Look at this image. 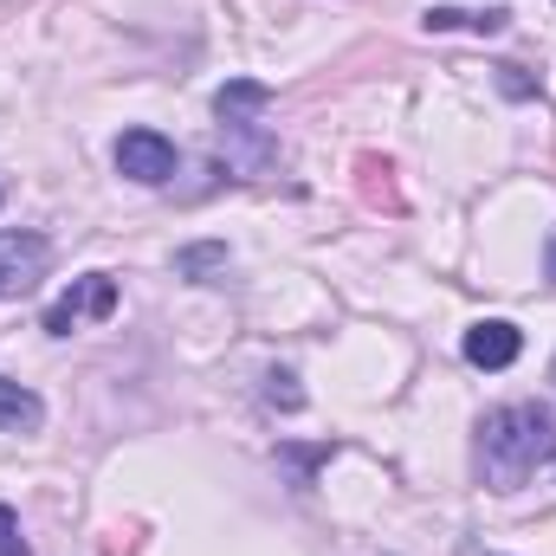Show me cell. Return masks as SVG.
<instances>
[{
  "instance_id": "obj_14",
  "label": "cell",
  "mask_w": 556,
  "mask_h": 556,
  "mask_svg": "<svg viewBox=\"0 0 556 556\" xmlns=\"http://www.w3.org/2000/svg\"><path fill=\"white\" fill-rule=\"evenodd\" d=\"M551 382H556V363H551Z\"/></svg>"
},
{
  "instance_id": "obj_8",
  "label": "cell",
  "mask_w": 556,
  "mask_h": 556,
  "mask_svg": "<svg viewBox=\"0 0 556 556\" xmlns=\"http://www.w3.org/2000/svg\"><path fill=\"white\" fill-rule=\"evenodd\" d=\"M46 420V402L33 395V389H20V382H7L0 376V427H13V433H33Z\"/></svg>"
},
{
  "instance_id": "obj_11",
  "label": "cell",
  "mask_w": 556,
  "mask_h": 556,
  "mask_svg": "<svg viewBox=\"0 0 556 556\" xmlns=\"http://www.w3.org/2000/svg\"><path fill=\"white\" fill-rule=\"evenodd\" d=\"M0 556H33L26 551V538H20V518H13L7 505H0Z\"/></svg>"
},
{
  "instance_id": "obj_9",
  "label": "cell",
  "mask_w": 556,
  "mask_h": 556,
  "mask_svg": "<svg viewBox=\"0 0 556 556\" xmlns=\"http://www.w3.org/2000/svg\"><path fill=\"white\" fill-rule=\"evenodd\" d=\"M266 402L285 408V415H298V408H304V389H298V376H291V369H273V376H266Z\"/></svg>"
},
{
  "instance_id": "obj_10",
  "label": "cell",
  "mask_w": 556,
  "mask_h": 556,
  "mask_svg": "<svg viewBox=\"0 0 556 556\" xmlns=\"http://www.w3.org/2000/svg\"><path fill=\"white\" fill-rule=\"evenodd\" d=\"M175 266H181L188 278H201V273H214V266H227V247H188Z\"/></svg>"
},
{
  "instance_id": "obj_2",
  "label": "cell",
  "mask_w": 556,
  "mask_h": 556,
  "mask_svg": "<svg viewBox=\"0 0 556 556\" xmlns=\"http://www.w3.org/2000/svg\"><path fill=\"white\" fill-rule=\"evenodd\" d=\"M214 111H220V130L227 137H240L253 149V168H266V111H273V91L266 85H253V78H233V85H220V98H214Z\"/></svg>"
},
{
  "instance_id": "obj_4",
  "label": "cell",
  "mask_w": 556,
  "mask_h": 556,
  "mask_svg": "<svg viewBox=\"0 0 556 556\" xmlns=\"http://www.w3.org/2000/svg\"><path fill=\"white\" fill-rule=\"evenodd\" d=\"M117 175L137 181V188H162L175 175V142L162 130H124L117 137Z\"/></svg>"
},
{
  "instance_id": "obj_13",
  "label": "cell",
  "mask_w": 556,
  "mask_h": 556,
  "mask_svg": "<svg viewBox=\"0 0 556 556\" xmlns=\"http://www.w3.org/2000/svg\"><path fill=\"white\" fill-rule=\"evenodd\" d=\"M544 273L556 278V233H551V247H544Z\"/></svg>"
},
{
  "instance_id": "obj_3",
  "label": "cell",
  "mask_w": 556,
  "mask_h": 556,
  "mask_svg": "<svg viewBox=\"0 0 556 556\" xmlns=\"http://www.w3.org/2000/svg\"><path fill=\"white\" fill-rule=\"evenodd\" d=\"M46 273H52V240L26 233V227H7L0 233V298H26Z\"/></svg>"
},
{
  "instance_id": "obj_12",
  "label": "cell",
  "mask_w": 556,
  "mask_h": 556,
  "mask_svg": "<svg viewBox=\"0 0 556 556\" xmlns=\"http://www.w3.org/2000/svg\"><path fill=\"white\" fill-rule=\"evenodd\" d=\"M498 91H505V98H538V85H531L518 65H498Z\"/></svg>"
},
{
  "instance_id": "obj_7",
  "label": "cell",
  "mask_w": 556,
  "mask_h": 556,
  "mask_svg": "<svg viewBox=\"0 0 556 556\" xmlns=\"http://www.w3.org/2000/svg\"><path fill=\"white\" fill-rule=\"evenodd\" d=\"M420 20H427V33H505V26H511V13H505V7H485V13H459V7H427Z\"/></svg>"
},
{
  "instance_id": "obj_6",
  "label": "cell",
  "mask_w": 556,
  "mask_h": 556,
  "mask_svg": "<svg viewBox=\"0 0 556 556\" xmlns=\"http://www.w3.org/2000/svg\"><path fill=\"white\" fill-rule=\"evenodd\" d=\"M518 350H525V330L511 317H485V324L466 330V363L472 369H511Z\"/></svg>"
},
{
  "instance_id": "obj_5",
  "label": "cell",
  "mask_w": 556,
  "mask_h": 556,
  "mask_svg": "<svg viewBox=\"0 0 556 556\" xmlns=\"http://www.w3.org/2000/svg\"><path fill=\"white\" fill-rule=\"evenodd\" d=\"M111 311H117V278L91 273V278H78V285L46 311V330H52V337H72L85 317H111Z\"/></svg>"
},
{
  "instance_id": "obj_1",
  "label": "cell",
  "mask_w": 556,
  "mask_h": 556,
  "mask_svg": "<svg viewBox=\"0 0 556 556\" xmlns=\"http://www.w3.org/2000/svg\"><path fill=\"white\" fill-rule=\"evenodd\" d=\"M556 459V415L538 402H505L479 420V472L492 492H518L538 466Z\"/></svg>"
}]
</instances>
